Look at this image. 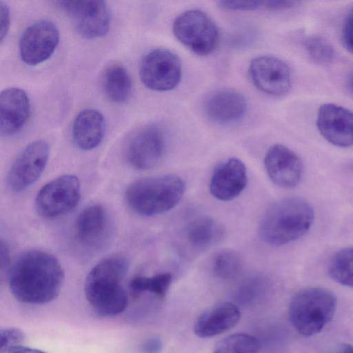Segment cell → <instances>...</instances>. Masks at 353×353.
I'll return each instance as SVG.
<instances>
[{"instance_id":"6da1fadb","label":"cell","mask_w":353,"mask_h":353,"mask_svg":"<svg viewBox=\"0 0 353 353\" xmlns=\"http://www.w3.org/2000/svg\"><path fill=\"white\" fill-rule=\"evenodd\" d=\"M8 285L12 295L20 302L46 304L59 294L64 281V271L59 260L41 250L21 253L8 270Z\"/></svg>"},{"instance_id":"7a4b0ae2","label":"cell","mask_w":353,"mask_h":353,"mask_svg":"<svg viewBox=\"0 0 353 353\" xmlns=\"http://www.w3.org/2000/svg\"><path fill=\"white\" fill-rule=\"evenodd\" d=\"M129 261L121 254L106 257L88 273L84 286L85 298L101 316H113L125 310L128 304L123 281Z\"/></svg>"},{"instance_id":"3957f363","label":"cell","mask_w":353,"mask_h":353,"mask_svg":"<svg viewBox=\"0 0 353 353\" xmlns=\"http://www.w3.org/2000/svg\"><path fill=\"white\" fill-rule=\"evenodd\" d=\"M314 219L312 207L305 199L290 196L272 203L259 225L261 239L272 245H282L306 234Z\"/></svg>"},{"instance_id":"277c9868","label":"cell","mask_w":353,"mask_h":353,"mask_svg":"<svg viewBox=\"0 0 353 353\" xmlns=\"http://www.w3.org/2000/svg\"><path fill=\"white\" fill-rule=\"evenodd\" d=\"M183 180L175 174L147 176L133 181L126 188L125 201L136 213L152 216L174 208L184 194Z\"/></svg>"},{"instance_id":"5b68a950","label":"cell","mask_w":353,"mask_h":353,"mask_svg":"<svg viewBox=\"0 0 353 353\" xmlns=\"http://www.w3.org/2000/svg\"><path fill=\"white\" fill-rule=\"evenodd\" d=\"M336 306L337 299L330 290L319 287L303 288L290 300L289 319L300 334L312 336L320 333L332 321Z\"/></svg>"},{"instance_id":"8992f818","label":"cell","mask_w":353,"mask_h":353,"mask_svg":"<svg viewBox=\"0 0 353 353\" xmlns=\"http://www.w3.org/2000/svg\"><path fill=\"white\" fill-rule=\"evenodd\" d=\"M172 29L176 39L198 55H208L217 46V27L203 11L189 10L181 13L174 19Z\"/></svg>"},{"instance_id":"52a82bcc","label":"cell","mask_w":353,"mask_h":353,"mask_svg":"<svg viewBox=\"0 0 353 353\" xmlns=\"http://www.w3.org/2000/svg\"><path fill=\"white\" fill-rule=\"evenodd\" d=\"M81 198L80 181L74 175L59 176L43 185L37 194L34 205L38 214L54 219L72 210Z\"/></svg>"},{"instance_id":"ba28073f","label":"cell","mask_w":353,"mask_h":353,"mask_svg":"<svg viewBox=\"0 0 353 353\" xmlns=\"http://www.w3.org/2000/svg\"><path fill=\"white\" fill-rule=\"evenodd\" d=\"M139 75L142 83L150 90L159 92L172 90L181 78L179 58L168 49H154L143 57Z\"/></svg>"},{"instance_id":"9c48e42d","label":"cell","mask_w":353,"mask_h":353,"mask_svg":"<svg viewBox=\"0 0 353 353\" xmlns=\"http://www.w3.org/2000/svg\"><path fill=\"white\" fill-rule=\"evenodd\" d=\"M49 146L43 140L27 145L16 157L7 174L8 188L21 192L34 184L44 171L49 159Z\"/></svg>"},{"instance_id":"30bf717a","label":"cell","mask_w":353,"mask_h":353,"mask_svg":"<svg viewBox=\"0 0 353 353\" xmlns=\"http://www.w3.org/2000/svg\"><path fill=\"white\" fill-rule=\"evenodd\" d=\"M59 7L72 19L79 34L86 39L104 37L108 32L110 15L104 1H59Z\"/></svg>"},{"instance_id":"8fae6325","label":"cell","mask_w":353,"mask_h":353,"mask_svg":"<svg viewBox=\"0 0 353 353\" xmlns=\"http://www.w3.org/2000/svg\"><path fill=\"white\" fill-rule=\"evenodd\" d=\"M59 41V32L52 21H37L23 32L19 40V54L23 62L36 65L48 59Z\"/></svg>"},{"instance_id":"7c38bea8","label":"cell","mask_w":353,"mask_h":353,"mask_svg":"<svg viewBox=\"0 0 353 353\" xmlns=\"http://www.w3.org/2000/svg\"><path fill=\"white\" fill-rule=\"evenodd\" d=\"M164 149L162 131L151 125L140 129L128 139L123 154L131 167L138 170H148L159 161Z\"/></svg>"},{"instance_id":"4fadbf2b","label":"cell","mask_w":353,"mask_h":353,"mask_svg":"<svg viewBox=\"0 0 353 353\" xmlns=\"http://www.w3.org/2000/svg\"><path fill=\"white\" fill-rule=\"evenodd\" d=\"M249 73L256 88L264 93L281 96L291 88L290 69L277 57L260 56L253 59L249 67Z\"/></svg>"},{"instance_id":"5bb4252c","label":"cell","mask_w":353,"mask_h":353,"mask_svg":"<svg viewBox=\"0 0 353 353\" xmlns=\"http://www.w3.org/2000/svg\"><path fill=\"white\" fill-rule=\"evenodd\" d=\"M316 124L322 137L341 148L353 145V112L337 104L327 103L319 109Z\"/></svg>"},{"instance_id":"9a60e30c","label":"cell","mask_w":353,"mask_h":353,"mask_svg":"<svg viewBox=\"0 0 353 353\" xmlns=\"http://www.w3.org/2000/svg\"><path fill=\"white\" fill-rule=\"evenodd\" d=\"M110 233L109 216L100 205L85 208L76 219L74 239L85 249L97 250L103 247L109 240Z\"/></svg>"},{"instance_id":"2e32d148","label":"cell","mask_w":353,"mask_h":353,"mask_svg":"<svg viewBox=\"0 0 353 353\" xmlns=\"http://www.w3.org/2000/svg\"><path fill=\"white\" fill-rule=\"evenodd\" d=\"M264 165L269 178L277 186L292 188L301 180L303 172L301 159L283 145L275 144L268 150Z\"/></svg>"},{"instance_id":"e0dca14e","label":"cell","mask_w":353,"mask_h":353,"mask_svg":"<svg viewBox=\"0 0 353 353\" xmlns=\"http://www.w3.org/2000/svg\"><path fill=\"white\" fill-rule=\"evenodd\" d=\"M247 181L245 164L239 159L231 158L219 164L214 170L210 191L218 200L231 201L244 190Z\"/></svg>"},{"instance_id":"ac0fdd59","label":"cell","mask_w":353,"mask_h":353,"mask_svg":"<svg viewBox=\"0 0 353 353\" xmlns=\"http://www.w3.org/2000/svg\"><path fill=\"white\" fill-rule=\"evenodd\" d=\"M30 105L26 92L12 87L3 90L0 95V131L4 136L15 134L26 123Z\"/></svg>"},{"instance_id":"d6986e66","label":"cell","mask_w":353,"mask_h":353,"mask_svg":"<svg viewBox=\"0 0 353 353\" xmlns=\"http://www.w3.org/2000/svg\"><path fill=\"white\" fill-rule=\"evenodd\" d=\"M204 111L214 122L228 124L241 120L247 110L245 97L239 92L221 89L212 92L204 101Z\"/></svg>"},{"instance_id":"ffe728a7","label":"cell","mask_w":353,"mask_h":353,"mask_svg":"<svg viewBox=\"0 0 353 353\" xmlns=\"http://www.w3.org/2000/svg\"><path fill=\"white\" fill-rule=\"evenodd\" d=\"M241 318L238 305L230 302L217 303L203 312L196 319L194 331L201 338L221 334L234 327Z\"/></svg>"},{"instance_id":"44dd1931","label":"cell","mask_w":353,"mask_h":353,"mask_svg":"<svg viewBox=\"0 0 353 353\" xmlns=\"http://www.w3.org/2000/svg\"><path fill=\"white\" fill-rule=\"evenodd\" d=\"M105 132L103 115L94 109L81 110L75 117L72 124L74 143L82 150L97 148L102 141Z\"/></svg>"},{"instance_id":"7402d4cb","label":"cell","mask_w":353,"mask_h":353,"mask_svg":"<svg viewBox=\"0 0 353 353\" xmlns=\"http://www.w3.org/2000/svg\"><path fill=\"white\" fill-rule=\"evenodd\" d=\"M183 235L192 249L202 251L219 243L225 236V229L216 219L204 216L188 223Z\"/></svg>"},{"instance_id":"603a6c76","label":"cell","mask_w":353,"mask_h":353,"mask_svg":"<svg viewBox=\"0 0 353 353\" xmlns=\"http://www.w3.org/2000/svg\"><path fill=\"white\" fill-rule=\"evenodd\" d=\"M101 85L106 97L114 103H122L127 101L132 93L130 74L121 64H112L105 70Z\"/></svg>"},{"instance_id":"cb8c5ba5","label":"cell","mask_w":353,"mask_h":353,"mask_svg":"<svg viewBox=\"0 0 353 353\" xmlns=\"http://www.w3.org/2000/svg\"><path fill=\"white\" fill-rule=\"evenodd\" d=\"M327 272L335 282L353 288V246L336 252L329 262Z\"/></svg>"},{"instance_id":"d4e9b609","label":"cell","mask_w":353,"mask_h":353,"mask_svg":"<svg viewBox=\"0 0 353 353\" xmlns=\"http://www.w3.org/2000/svg\"><path fill=\"white\" fill-rule=\"evenodd\" d=\"M172 276L170 273H161L152 276H136L130 282V288L137 294L148 292L163 299L171 285Z\"/></svg>"},{"instance_id":"484cf974","label":"cell","mask_w":353,"mask_h":353,"mask_svg":"<svg viewBox=\"0 0 353 353\" xmlns=\"http://www.w3.org/2000/svg\"><path fill=\"white\" fill-rule=\"evenodd\" d=\"M260 343L254 336L237 333L231 334L219 341L213 353H259Z\"/></svg>"},{"instance_id":"4316f807","label":"cell","mask_w":353,"mask_h":353,"mask_svg":"<svg viewBox=\"0 0 353 353\" xmlns=\"http://www.w3.org/2000/svg\"><path fill=\"white\" fill-rule=\"evenodd\" d=\"M242 265L241 259L237 252L225 249L219 252L214 257L213 273L221 279H231L240 273Z\"/></svg>"},{"instance_id":"83f0119b","label":"cell","mask_w":353,"mask_h":353,"mask_svg":"<svg viewBox=\"0 0 353 353\" xmlns=\"http://www.w3.org/2000/svg\"><path fill=\"white\" fill-rule=\"evenodd\" d=\"M303 47L307 54L316 63L327 64L334 59V48L320 36L312 35L306 37L303 41Z\"/></svg>"},{"instance_id":"f1b7e54d","label":"cell","mask_w":353,"mask_h":353,"mask_svg":"<svg viewBox=\"0 0 353 353\" xmlns=\"http://www.w3.org/2000/svg\"><path fill=\"white\" fill-rule=\"evenodd\" d=\"M265 290V281L254 276L244 281L235 292L236 299L241 304H250L257 299Z\"/></svg>"},{"instance_id":"f546056e","label":"cell","mask_w":353,"mask_h":353,"mask_svg":"<svg viewBox=\"0 0 353 353\" xmlns=\"http://www.w3.org/2000/svg\"><path fill=\"white\" fill-rule=\"evenodd\" d=\"M25 339L23 332L14 327L2 328L0 331V353H7L11 348L20 345Z\"/></svg>"},{"instance_id":"4dcf8cb0","label":"cell","mask_w":353,"mask_h":353,"mask_svg":"<svg viewBox=\"0 0 353 353\" xmlns=\"http://www.w3.org/2000/svg\"><path fill=\"white\" fill-rule=\"evenodd\" d=\"M342 40L345 48L353 54V7L348 11L343 21Z\"/></svg>"},{"instance_id":"1f68e13d","label":"cell","mask_w":353,"mask_h":353,"mask_svg":"<svg viewBox=\"0 0 353 353\" xmlns=\"http://www.w3.org/2000/svg\"><path fill=\"white\" fill-rule=\"evenodd\" d=\"M221 8L232 10H253L261 6L259 1H219Z\"/></svg>"},{"instance_id":"d6a6232c","label":"cell","mask_w":353,"mask_h":353,"mask_svg":"<svg viewBox=\"0 0 353 353\" xmlns=\"http://www.w3.org/2000/svg\"><path fill=\"white\" fill-rule=\"evenodd\" d=\"M0 33L1 41L2 42L9 30L10 27V11L7 4L3 1L0 2Z\"/></svg>"},{"instance_id":"836d02e7","label":"cell","mask_w":353,"mask_h":353,"mask_svg":"<svg viewBox=\"0 0 353 353\" xmlns=\"http://www.w3.org/2000/svg\"><path fill=\"white\" fill-rule=\"evenodd\" d=\"M163 348L161 340L152 337L145 340L140 346V353H160Z\"/></svg>"},{"instance_id":"e575fe53","label":"cell","mask_w":353,"mask_h":353,"mask_svg":"<svg viewBox=\"0 0 353 353\" xmlns=\"http://www.w3.org/2000/svg\"><path fill=\"white\" fill-rule=\"evenodd\" d=\"M264 6L268 10H283L296 7L299 2L296 1L272 0L263 2Z\"/></svg>"},{"instance_id":"d590c367","label":"cell","mask_w":353,"mask_h":353,"mask_svg":"<svg viewBox=\"0 0 353 353\" xmlns=\"http://www.w3.org/2000/svg\"><path fill=\"white\" fill-rule=\"evenodd\" d=\"M1 271L3 270L4 268H7V267L9 265V252L8 247L6 246V243L1 241Z\"/></svg>"},{"instance_id":"8d00e7d4","label":"cell","mask_w":353,"mask_h":353,"mask_svg":"<svg viewBox=\"0 0 353 353\" xmlns=\"http://www.w3.org/2000/svg\"><path fill=\"white\" fill-rule=\"evenodd\" d=\"M7 353H46L39 350L25 347L21 345L11 348Z\"/></svg>"},{"instance_id":"74e56055","label":"cell","mask_w":353,"mask_h":353,"mask_svg":"<svg viewBox=\"0 0 353 353\" xmlns=\"http://www.w3.org/2000/svg\"><path fill=\"white\" fill-rule=\"evenodd\" d=\"M336 353H353V345L349 343H342L338 347Z\"/></svg>"},{"instance_id":"f35d334b","label":"cell","mask_w":353,"mask_h":353,"mask_svg":"<svg viewBox=\"0 0 353 353\" xmlns=\"http://www.w3.org/2000/svg\"><path fill=\"white\" fill-rule=\"evenodd\" d=\"M348 86L351 92L353 93V73L349 77Z\"/></svg>"}]
</instances>
